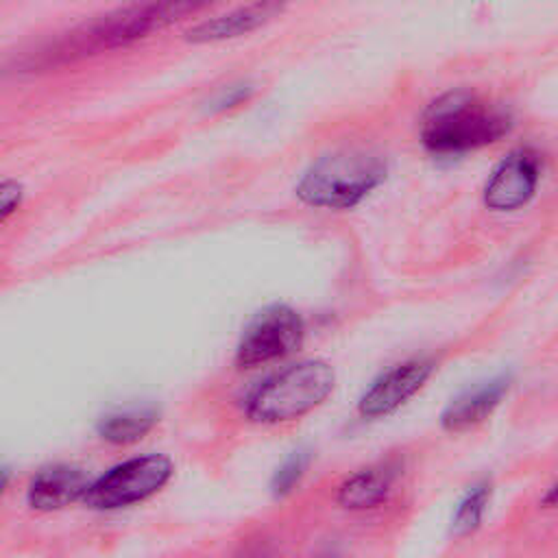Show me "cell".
<instances>
[{"instance_id":"obj_1","label":"cell","mask_w":558,"mask_h":558,"mask_svg":"<svg viewBox=\"0 0 558 558\" xmlns=\"http://www.w3.org/2000/svg\"><path fill=\"white\" fill-rule=\"evenodd\" d=\"M205 7L207 4L198 2H144L120 7L57 35L52 41L31 52L24 59V65L28 70H50L98 52L124 48L203 11Z\"/></svg>"},{"instance_id":"obj_2","label":"cell","mask_w":558,"mask_h":558,"mask_svg":"<svg viewBox=\"0 0 558 558\" xmlns=\"http://www.w3.org/2000/svg\"><path fill=\"white\" fill-rule=\"evenodd\" d=\"M333 386L336 371L329 362L318 357L299 360L255 384L246 392L242 410L257 425L299 421L323 405Z\"/></svg>"},{"instance_id":"obj_3","label":"cell","mask_w":558,"mask_h":558,"mask_svg":"<svg viewBox=\"0 0 558 558\" xmlns=\"http://www.w3.org/2000/svg\"><path fill=\"white\" fill-rule=\"evenodd\" d=\"M510 113L471 92L436 98L423 118V144L438 155H460L488 146L510 131Z\"/></svg>"},{"instance_id":"obj_4","label":"cell","mask_w":558,"mask_h":558,"mask_svg":"<svg viewBox=\"0 0 558 558\" xmlns=\"http://www.w3.org/2000/svg\"><path fill=\"white\" fill-rule=\"evenodd\" d=\"M386 177V163L371 150H340L312 163L296 183V196L312 207L349 209Z\"/></svg>"},{"instance_id":"obj_5","label":"cell","mask_w":558,"mask_h":558,"mask_svg":"<svg viewBox=\"0 0 558 558\" xmlns=\"http://www.w3.org/2000/svg\"><path fill=\"white\" fill-rule=\"evenodd\" d=\"M172 477L174 462L166 453L131 456L92 477L83 506L100 514L122 512L159 495Z\"/></svg>"},{"instance_id":"obj_6","label":"cell","mask_w":558,"mask_h":558,"mask_svg":"<svg viewBox=\"0 0 558 558\" xmlns=\"http://www.w3.org/2000/svg\"><path fill=\"white\" fill-rule=\"evenodd\" d=\"M305 338L301 314L288 305L264 307L242 331L233 362L240 371L266 366L292 355Z\"/></svg>"},{"instance_id":"obj_7","label":"cell","mask_w":558,"mask_h":558,"mask_svg":"<svg viewBox=\"0 0 558 558\" xmlns=\"http://www.w3.org/2000/svg\"><path fill=\"white\" fill-rule=\"evenodd\" d=\"M92 473L74 462L39 466L24 486V506L35 514H54L76 504L83 506Z\"/></svg>"},{"instance_id":"obj_8","label":"cell","mask_w":558,"mask_h":558,"mask_svg":"<svg viewBox=\"0 0 558 558\" xmlns=\"http://www.w3.org/2000/svg\"><path fill=\"white\" fill-rule=\"evenodd\" d=\"M432 357H412L384 371L360 397L357 414L362 418H384L405 405L432 377Z\"/></svg>"},{"instance_id":"obj_9","label":"cell","mask_w":558,"mask_h":558,"mask_svg":"<svg viewBox=\"0 0 558 558\" xmlns=\"http://www.w3.org/2000/svg\"><path fill=\"white\" fill-rule=\"evenodd\" d=\"M538 179V155L530 148H519L510 153L490 174L484 187V203L497 211H512L534 196Z\"/></svg>"},{"instance_id":"obj_10","label":"cell","mask_w":558,"mask_h":558,"mask_svg":"<svg viewBox=\"0 0 558 558\" xmlns=\"http://www.w3.org/2000/svg\"><path fill=\"white\" fill-rule=\"evenodd\" d=\"M401 462L386 458L347 475L336 488V504L349 512H368L384 506L401 475Z\"/></svg>"},{"instance_id":"obj_11","label":"cell","mask_w":558,"mask_h":558,"mask_svg":"<svg viewBox=\"0 0 558 558\" xmlns=\"http://www.w3.org/2000/svg\"><path fill=\"white\" fill-rule=\"evenodd\" d=\"M510 375H497L453 397L440 414L442 429L451 434H462L484 423L501 405L504 397L510 390Z\"/></svg>"},{"instance_id":"obj_12","label":"cell","mask_w":558,"mask_h":558,"mask_svg":"<svg viewBox=\"0 0 558 558\" xmlns=\"http://www.w3.org/2000/svg\"><path fill=\"white\" fill-rule=\"evenodd\" d=\"M281 9H283L281 4H272V2L238 7L222 15H214V17H205V20L196 22L192 28L185 31V39L190 44H216V41L233 39V37L253 33L255 28L264 26Z\"/></svg>"},{"instance_id":"obj_13","label":"cell","mask_w":558,"mask_h":558,"mask_svg":"<svg viewBox=\"0 0 558 558\" xmlns=\"http://www.w3.org/2000/svg\"><path fill=\"white\" fill-rule=\"evenodd\" d=\"M161 421V412L153 403L116 408L96 423V436L109 447H131L142 442Z\"/></svg>"},{"instance_id":"obj_14","label":"cell","mask_w":558,"mask_h":558,"mask_svg":"<svg viewBox=\"0 0 558 558\" xmlns=\"http://www.w3.org/2000/svg\"><path fill=\"white\" fill-rule=\"evenodd\" d=\"M490 495H493V488L488 480H480L473 486H469V490L458 499L451 512V521H449L451 536L466 538L482 527L484 517L488 512Z\"/></svg>"},{"instance_id":"obj_15","label":"cell","mask_w":558,"mask_h":558,"mask_svg":"<svg viewBox=\"0 0 558 558\" xmlns=\"http://www.w3.org/2000/svg\"><path fill=\"white\" fill-rule=\"evenodd\" d=\"M310 466V453L299 449L292 451L272 473L270 477V493L275 499H286L288 495H292L296 490V486L301 484V480L305 477Z\"/></svg>"},{"instance_id":"obj_16","label":"cell","mask_w":558,"mask_h":558,"mask_svg":"<svg viewBox=\"0 0 558 558\" xmlns=\"http://www.w3.org/2000/svg\"><path fill=\"white\" fill-rule=\"evenodd\" d=\"M24 185L15 179H2L0 181V225L11 218L24 203Z\"/></svg>"},{"instance_id":"obj_17","label":"cell","mask_w":558,"mask_h":558,"mask_svg":"<svg viewBox=\"0 0 558 558\" xmlns=\"http://www.w3.org/2000/svg\"><path fill=\"white\" fill-rule=\"evenodd\" d=\"M253 85L248 83H238V85H229L227 89L218 92L216 98L211 100V109L214 111H225V109H231V107H238L242 102H246L253 94Z\"/></svg>"},{"instance_id":"obj_18","label":"cell","mask_w":558,"mask_h":558,"mask_svg":"<svg viewBox=\"0 0 558 558\" xmlns=\"http://www.w3.org/2000/svg\"><path fill=\"white\" fill-rule=\"evenodd\" d=\"M233 558H272L268 545L264 543H255V545H248V547H242Z\"/></svg>"},{"instance_id":"obj_19","label":"cell","mask_w":558,"mask_h":558,"mask_svg":"<svg viewBox=\"0 0 558 558\" xmlns=\"http://www.w3.org/2000/svg\"><path fill=\"white\" fill-rule=\"evenodd\" d=\"M9 486H11V471L4 469V466H0V499L7 495Z\"/></svg>"},{"instance_id":"obj_20","label":"cell","mask_w":558,"mask_h":558,"mask_svg":"<svg viewBox=\"0 0 558 558\" xmlns=\"http://www.w3.org/2000/svg\"><path fill=\"white\" fill-rule=\"evenodd\" d=\"M541 506H545V508H554L556 506V486L547 488V495H545V499H541Z\"/></svg>"},{"instance_id":"obj_21","label":"cell","mask_w":558,"mask_h":558,"mask_svg":"<svg viewBox=\"0 0 558 558\" xmlns=\"http://www.w3.org/2000/svg\"><path fill=\"white\" fill-rule=\"evenodd\" d=\"M318 558H340V556H336V554H329V556H318Z\"/></svg>"}]
</instances>
